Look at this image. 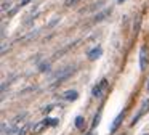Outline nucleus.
<instances>
[{"instance_id": "f257e3e1", "label": "nucleus", "mask_w": 149, "mask_h": 135, "mask_svg": "<svg viewBox=\"0 0 149 135\" xmlns=\"http://www.w3.org/2000/svg\"><path fill=\"white\" fill-rule=\"evenodd\" d=\"M149 64V48L148 45H143L139 48V69L144 71Z\"/></svg>"}, {"instance_id": "f03ea898", "label": "nucleus", "mask_w": 149, "mask_h": 135, "mask_svg": "<svg viewBox=\"0 0 149 135\" xmlns=\"http://www.w3.org/2000/svg\"><path fill=\"white\" fill-rule=\"evenodd\" d=\"M106 90H107V80L103 79V80H101V82L93 89V96H95V98H100V96L104 95V92H106Z\"/></svg>"}, {"instance_id": "7ed1b4c3", "label": "nucleus", "mask_w": 149, "mask_h": 135, "mask_svg": "<svg viewBox=\"0 0 149 135\" xmlns=\"http://www.w3.org/2000/svg\"><path fill=\"white\" fill-rule=\"evenodd\" d=\"M148 109H149V100H144V103H143V106H141V108H139V111H138V114H136V116H135V117H133V119H132V125H135V124H136V122H138V121H139V119H141V117H143V116H144V114H146V111H148Z\"/></svg>"}, {"instance_id": "20e7f679", "label": "nucleus", "mask_w": 149, "mask_h": 135, "mask_svg": "<svg viewBox=\"0 0 149 135\" xmlns=\"http://www.w3.org/2000/svg\"><path fill=\"white\" fill-rule=\"evenodd\" d=\"M123 117H125V112H123V111H120V112H119V116H117V117L114 119L112 125L109 127V132H111V134H114V132H117V129L120 127V124H122Z\"/></svg>"}, {"instance_id": "39448f33", "label": "nucleus", "mask_w": 149, "mask_h": 135, "mask_svg": "<svg viewBox=\"0 0 149 135\" xmlns=\"http://www.w3.org/2000/svg\"><path fill=\"white\" fill-rule=\"evenodd\" d=\"M74 69H75L74 66H69V68H66V69H63L61 72H58V76H56V82H61V80L66 79V77H69L72 72H74Z\"/></svg>"}, {"instance_id": "423d86ee", "label": "nucleus", "mask_w": 149, "mask_h": 135, "mask_svg": "<svg viewBox=\"0 0 149 135\" xmlns=\"http://www.w3.org/2000/svg\"><path fill=\"white\" fill-rule=\"evenodd\" d=\"M101 55H103V48H101V47H95V48H91V50L88 51V60L95 61V60H98Z\"/></svg>"}, {"instance_id": "0eeeda50", "label": "nucleus", "mask_w": 149, "mask_h": 135, "mask_svg": "<svg viewBox=\"0 0 149 135\" xmlns=\"http://www.w3.org/2000/svg\"><path fill=\"white\" fill-rule=\"evenodd\" d=\"M63 98H64L66 101H75V100L79 98V92L77 90H68V92L63 93Z\"/></svg>"}, {"instance_id": "6e6552de", "label": "nucleus", "mask_w": 149, "mask_h": 135, "mask_svg": "<svg viewBox=\"0 0 149 135\" xmlns=\"http://www.w3.org/2000/svg\"><path fill=\"white\" fill-rule=\"evenodd\" d=\"M111 11H112L111 8H106L104 11H100V13H98V15L93 18V22H100V21H103L104 18H107V16L111 15Z\"/></svg>"}, {"instance_id": "1a4fd4ad", "label": "nucleus", "mask_w": 149, "mask_h": 135, "mask_svg": "<svg viewBox=\"0 0 149 135\" xmlns=\"http://www.w3.org/2000/svg\"><path fill=\"white\" fill-rule=\"evenodd\" d=\"M48 124H52V121H50V119H43V121H40L39 124H37L36 129H32V132L34 134H40V132L45 129V125H48Z\"/></svg>"}, {"instance_id": "9d476101", "label": "nucleus", "mask_w": 149, "mask_h": 135, "mask_svg": "<svg viewBox=\"0 0 149 135\" xmlns=\"http://www.w3.org/2000/svg\"><path fill=\"white\" fill-rule=\"evenodd\" d=\"M104 5V0H100V2H96V3H93V5H91V6H88V8L87 10H82V11H95V10H98V8H100V6H103Z\"/></svg>"}, {"instance_id": "9b49d317", "label": "nucleus", "mask_w": 149, "mask_h": 135, "mask_svg": "<svg viewBox=\"0 0 149 135\" xmlns=\"http://www.w3.org/2000/svg\"><path fill=\"white\" fill-rule=\"evenodd\" d=\"M84 125H85L84 116H77V117H75V127H77L79 130H82V129H84Z\"/></svg>"}, {"instance_id": "f8f14e48", "label": "nucleus", "mask_w": 149, "mask_h": 135, "mask_svg": "<svg viewBox=\"0 0 149 135\" xmlns=\"http://www.w3.org/2000/svg\"><path fill=\"white\" fill-rule=\"evenodd\" d=\"M31 125H32V124H26V125H23V129H21V130L18 132V135H27V132L31 130Z\"/></svg>"}, {"instance_id": "ddd939ff", "label": "nucleus", "mask_w": 149, "mask_h": 135, "mask_svg": "<svg viewBox=\"0 0 149 135\" xmlns=\"http://www.w3.org/2000/svg\"><path fill=\"white\" fill-rule=\"evenodd\" d=\"M100 121H101V114H100V112H98V114L96 116H95V119H93V125H91V127H98V124H100Z\"/></svg>"}, {"instance_id": "4468645a", "label": "nucleus", "mask_w": 149, "mask_h": 135, "mask_svg": "<svg viewBox=\"0 0 149 135\" xmlns=\"http://www.w3.org/2000/svg\"><path fill=\"white\" fill-rule=\"evenodd\" d=\"M74 3H77V0H66V2H64V6H72Z\"/></svg>"}, {"instance_id": "2eb2a0df", "label": "nucleus", "mask_w": 149, "mask_h": 135, "mask_svg": "<svg viewBox=\"0 0 149 135\" xmlns=\"http://www.w3.org/2000/svg\"><path fill=\"white\" fill-rule=\"evenodd\" d=\"M45 69H48V64H42L40 66V71H45Z\"/></svg>"}, {"instance_id": "dca6fc26", "label": "nucleus", "mask_w": 149, "mask_h": 135, "mask_svg": "<svg viewBox=\"0 0 149 135\" xmlns=\"http://www.w3.org/2000/svg\"><path fill=\"white\" fill-rule=\"evenodd\" d=\"M31 0H23V2H21V5H26V3H29Z\"/></svg>"}, {"instance_id": "f3484780", "label": "nucleus", "mask_w": 149, "mask_h": 135, "mask_svg": "<svg viewBox=\"0 0 149 135\" xmlns=\"http://www.w3.org/2000/svg\"><path fill=\"white\" fill-rule=\"evenodd\" d=\"M123 2H125V0H117V3H123Z\"/></svg>"}, {"instance_id": "a211bd4d", "label": "nucleus", "mask_w": 149, "mask_h": 135, "mask_svg": "<svg viewBox=\"0 0 149 135\" xmlns=\"http://www.w3.org/2000/svg\"><path fill=\"white\" fill-rule=\"evenodd\" d=\"M148 92H149V80H148Z\"/></svg>"}, {"instance_id": "6ab92c4d", "label": "nucleus", "mask_w": 149, "mask_h": 135, "mask_svg": "<svg viewBox=\"0 0 149 135\" xmlns=\"http://www.w3.org/2000/svg\"><path fill=\"white\" fill-rule=\"evenodd\" d=\"M87 135H93V132H90V134H87Z\"/></svg>"}]
</instances>
